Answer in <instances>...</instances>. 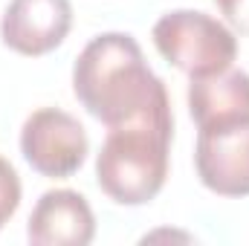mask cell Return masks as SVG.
<instances>
[{"instance_id": "obj_6", "label": "cell", "mask_w": 249, "mask_h": 246, "mask_svg": "<svg viewBox=\"0 0 249 246\" xmlns=\"http://www.w3.org/2000/svg\"><path fill=\"white\" fill-rule=\"evenodd\" d=\"M70 26V0H12L0 20V38L12 53L38 58L61 47Z\"/></svg>"}, {"instance_id": "obj_8", "label": "cell", "mask_w": 249, "mask_h": 246, "mask_svg": "<svg viewBox=\"0 0 249 246\" xmlns=\"http://www.w3.org/2000/svg\"><path fill=\"white\" fill-rule=\"evenodd\" d=\"M188 113L200 130L249 122V72L229 67L214 75L191 78Z\"/></svg>"}, {"instance_id": "obj_1", "label": "cell", "mask_w": 249, "mask_h": 246, "mask_svg": "<svg viewBox=\"0 0 249 246\" xmlns=\"http://www.w3.org/2000/svg\"><path fill=\"white\" fill-rule=\"evenodd\" d=\"M72 93L105 127L171 113V99L127 32L96 35L75 58Z\"/></svg>"}, {"instance_id": "obj_3", "label": "cell", "mask_w": 249, "mask_h": 246, "mask_svg": "<svg viewBox=\"0 0 249 246\" xmlns=\"http://www.w3.org/2000/svg\"><path fill=\"white\" fill-rule=\"evenodd\" d=\"M154 47L157 53L188 78L214 75L229 70L238 55L235 32L197 9H174L154 23Z\"/></svg>"}, {"instance_id": "obj_5", "label": "cell", "mask_w": 249, "mask_h": 246, "mask_svg": "<svg viewBox=\"0 0 249 246\" xmlns=\"http://www.w3.org/2000/svg\"><path fill=\"white\" fill-rule=\"evenodd\" d=\"M194 168L209 191L220 197H249V122L200 130Z\"/></svg>"}, {"instance_id": "obj_2", "label": "cell", "mask_w": 249, "mask_h": 246, "mask_svg": "<svg viewBox=\"0 0 249 246\" xmlns=\"http://www.w3.org/2000/svg\"><path fill=\"white\" fill-rule=\"evenodd\" d=\"M174 139V113L107 127L96 157L99 188L119 206L151 203L168 177V151Z\"/></svg>"}, {"instance_id": "obj_4", "label": "cell", "mask_w": 249, "mask_h": 246, "mask_svg": "<svg viewBox=\"0 0 249 246\" xmlns=\"http://www.w3.org/2000/svg\"><path fill=\"white\" fill-rule=\"evenodd\" d=\"M20 154L41 177H72L87 154L90 139L75 116L61 107H41L20 127Z\"/></svg>"}, {"instance_id": "obj_10", "label": "cell", "mask_w": 249, "mask_h": 246, "mask_svg": "<svg viewBox=\"0 0 249 246\" xmlns=\"http://www.w3.org/2000/svg\"><path fill=\"white\" fill-rule=\"evenodd\" d=\"M214 6L232 32L249 35V0H214Z\"/></svg>"}, {"instance_id": "obj_9", "label": "cell", "mask_w": 249, "mask_h": 246, "mask_svg": "<svg viewBox=\"0 0 249 246\" xmlns=\"http://www.w3.org/2000/svg\"><path fill=\"white\" fill-rule=\"evenodd\" d=\"M20 206V177L9 159L0 157V229Z\"/></svg>"}, {"instance_id": "obj_7", "label": "cell", "mask_w": 249, "mask_h": 246, "mask_svg": "<svg viewBox=\"0 0 249 246\" xmlns=\"http://www.w3.org/2000/svg\"><path fill=\"white\" fill-rule=\"evenodd\" d=\"M26 238L32 246H87L96 238L93 209L78 191L53 188L35 203Z\"/></svg>"}]
</instances>
